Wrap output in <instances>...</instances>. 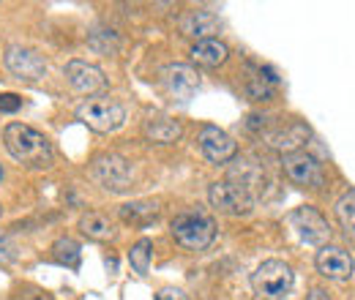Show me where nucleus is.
<instances>
[{"label":"nucleus","mask_w":355,"mask_h":300,"mask_svg":"<svg viewBox=\"0 0 355 300\" xmlns=\"http://www.w3.org/2000/svg\"><path fill=\"white\" fill-rule=\"evenodd\" d=\"M0 180H3V167H0Z\"/></svg>","instance_id":"26"},{"label":"nucleus","mask_w":355,"mask_h":300,"mask_svg":"<svg viewBox=\"0 0 355 300\" xmlns=\"http://www.w3.org/2000/svg\"><path fill=\"white\" fill-rule=\"evenodd\" d=\"M282 164H284V172H287V177L293 183H298L304 188H320L322 186V167H320V161L314 156H309L306 150H298V153L284 156Z\"/></svg>","instance_id":"12"},{"label":"nucleus","mask_w":355,"mask_h":300,"mask_svg":"<svg viewBox=\"0 0 355 300\" xmlns=\"http://www.w3.org/2000/svg\"><path fill=\"white\" fill-rule=\"evenodd\" d=\"M197 145H200L202 156L208 161H214V164H224L238 153L235 139L219 126H202L200 134H197Z\"/></svg>","instance_id":"10"},{"label":"nucleus","mask_w":355,"mask_h":300,"mask_svg":"<svg viewBox=\"0 0 355 300\" xmlns=\"http://www.w3.org/2000/svg\"><path fill=\"white\" fill-rule=\"evenodd\" d=\"M156 300H189V298H186V292H183V290H175V287H164V290H159Z\"/></svg>","instance_id":"24"},{"label":"nucleus","mask_w":355,"mask_h":300,"mask_svg":"<svg viewBox=\"0 0 355 300\" xmlns=\"http://www.w3.org/2000/svg\"><path fill=\"white\" fill-rule=\"evenodd\" d=\"M93 177L110 191H126L132 186V164L118 153H104L93 161Z\"/></svg>","instance_id":"8"},{"label":"nucleus","mask_w":355,"mask_h":300,"mask_svg":"<svg viewBox=\"0 0 355 300\" xmlns=\"http://www.w3.org/2000/svg\"><path fill=\"white\" fill-rule=\"evenodd\" d=\"M3 142H6V150L19 161V164H28V167H36V170H46L52 167V145L42 131L31 129L25 123H8L3 131Z\"/></svg>","instance_id":"1"},{"label":"nucleus","mask_w":355,"mask_h":300,"mask_svg":"<svg viewBox=\"0 0 355 300\" xmlns=\"http://www.w3.org/2000/svg\"><path fill=\"white\" fill-rule=\"evenodd\" d=\"M306 300H331V298H328V295H325L322 290H314V292H311V295Z\"/></svg>","instance_id":"25"},{"label":"nucleus","mask_w":355,"mask_h":300,"mask_svg":"<svg viewBox=\"0 0 355 300\" xmlns=\"http://www.w3.org/2000/svg\"><path fill=\"white\" fill-rule=\"evenodd\" d=\"M309 136H311V131L304 121H290V123H282V126H276L273 131H268L266 139L273 150L290 156V153H298V150L306 145Z\"/></svg>","instance_id":"14"},{"label":"nucleus","mask_w":355,"mask_h":300,"mask_svg":"<svg viewBox=\"0 0 355 300\" xmlns=\"http://www.w3.org/2000/svg\"><path fill=\"white\" fill-rule=\"evenodd\" d=\"M208 200H211V205H214L219 213H227V215H249L252 208H254V197H252L243 186H238V183H232V180H219V183H214V186L208 188Z\"/></svg>","instance_id":"5"},{"label":"nucleus","mask_w":355,"mask_h":300,"mask_svg":"<svg viewBox=\"0 0 355 300\" xmlns=\"http://www.w3.org/2000/svg\"><path fill=\"white\" fill-rule=\"evenodd\" d=\"M22 107V98L14 93H3L0 96V112H17Z\"/></svg>","instance_id":"23"},{"label":"nucleus","mask_w":355,"mask_h":300,"mask_svg":"<svg viewBox=\"0 0 355 300\" xmlns=\"http://www.w3.org/2000/svg\"><path fill=\"white\" fill-rule=\"evenodd\" d=\"M156 213V205H148V202H137V205H123L121 208V215L126 221H137L139 215H153Z\"/></svg>","instance_id":"22"},{"label":"nucleus","mask_w":355,"mask_h":300,"mask_svg":"<svg viewBox=\"0 0 355 300\" xmlns=\"http://www.w3.org/2000/svg\"><path fill=\"white\" fill-rule=\"evenodd\" d=\"M52 254H55V259H58L60 265L77 267V265H80V243L71 240V238H60V240H55Z\"/></svg>","instance_id":"20"},{"label":"nucleus","mask_w":355,"mask_h":300,"mask_svg":"<svg viewBox=\"0 0 355 300\" xmlns=\"http://www.w3.org/2000/svg\"><path fill=\"white\" fill-rule=\"evenodd\" d=\"M66 80L83 96H104L107 90V77L98 66H93L88 60H71L66 66Z\"/></svg>","instance_id":"9"},{"label":"nucleus","mask_w":355,"mask_h":300,"mask_svg":"<svg viewBox=\"0 0 355 300\" xmlns=\"http://www.w3.org/2000/svg\"><path fill=\"white\" fill-rule=\"evenodd\" d=\"M145 136L150 142H159V145H170L180 136V123L173 118H164V115H156V118H148L145 121Z\"/></svg>","instance_id":"17"},{"label":"nucleus","mask_w":355,"mask_h":300,"mask_svg":"<svg viewBox=\"0 0 355 300\" xmlns=\"http://www.w3.org/2000/svg\"><path fill=\"white\" fill-rule=\"evenodd\" d=\"M77 121H83L88 129L98 131V134H112L126 123V109L121 101H115L104 93V96H93L77 107Z\"/></svg>","instance_id":"4"},{"label":"nucleus","mask_w":355,"mask_h":300,"mask_svg":"<svg viewBox=\"0 0 355 300\" xmlns=\"http://www.w3.org/2000/svg\"><path fill=\"white\" fill-rule=\"evenodd\" d=\"M191 58L200 63V66H208V69H216L227 63L230 58V46L219 39H202V42H194L191 46Z\"/></svg>","instance_id":"16"},{"label":"nucleus","mask_w":355,"mask_h":300,"mask_svg":"<svg viewBox=\"0 0 355 300\" xmlns=\"http://www.w3.org/2000/svg\"><path fill=\"white\" fill-rule=\"evenodd\" d=\"M295 273L282 259H266L252 273V290L263 300H284L293 292Z\"/></svg>","instance_id":"3"},{"label":"nucleus","mask_w":355,"mask_h":300,"mask_svg":"<svg viewBox=\"0 0 355 300\" xmlns=\"http://www.w3.org/2000/svg\"><path fill=\"white\" fill-rule=\"evenodd\" d=\"M290 227L295 229V235L306 243V246H328V238H331V227L325 221V215L320 213L317 208L311 205H301L290 213Z\"/></svg>","instance_id":"6"},{"label":"nucleus","mask_w":355,"mask_h":300,"mask_svg":"<svg viewBox=\"0 0 355 300\" xmlns=\"http://www.w3.org/2000/svg\"><path fill=\"white\" fill-rule=\"evenodd\" d=\"M80 229H83L88 238H93V240H110V238L115 235L110 218L101 213H85L80 218Z\"/></svg>","instance_id":"18"},{"label":"nucleus","mask_w":355,"mask_h":300,"mask_svg":"<svg viewBox=\"0 0 355 300\" xmlns=\"http://www.w3.org/2000/svg\"><path fill=\"white\" fill-rule=\"evenodd\" d=\"M222 28V19L211 11H189L183 19H180V30L197 42L202 39H214V33H219Z\"/></svg>","instance_id":"15"},{"label":"nucleus","mask_w":355,"mask_h":300,"mask_svg":"<svg viewBox=\"0 0 355 300\" xmlns=\"http://www.w3.org/2000/svg\"><path fill=\"white\" fill-rule=\"evenodd\" d=\"M336 218L347 229V235L355 238V188H350L347 194H342V200L336 202Z\"/></svg>","instance_id":"21"},{"label":"nucleus","mask_w":355,"mask_h":300,"mask_svg":"<svg viewBox=\"0 0 355 300\" xmlns=\"http://www.w3.org/2000/svg\"><path fill=\"white\" fill-rule=\"evenodd\" d=\"M150 257H153V243L148 238L137 240L132 246V252H129V262H132V267L139 276H145L150 270Z\"/></svg>","instance_id":"19"},{"label":"nucleus","mask_w":355,"mask_h":300,"mask_svg":"<svg viewBox=\"0 0 355 300\" xmlns=\"http://www.w3.org/2000/svg\"><path fill=\"white\" fill-rule=\"evenodd\" d=\"M162 82L167 87V93L178 98V101H191V96L197 93V87H200V77H197V71L191 69V66H186V63H173V66H167L164 71H162Z\"/></svg>","instance_id":"13"},{"label":"nucleus","mask_w":355,"mask_h":300,"mask_svg":"<svg viewBox=\"0 0 355 300\" xmlns=\"http://www.w3.org/2000/svg\"><path fill=\"white\" fill-rule=\"evenodd\" d=\"M314 265H317L320 276H325L331 281H347L355 270V262L350 257V252H345L342 246H331V243L317 252Z\"/></svg>","instance_id":"11"},{"label":"nucleus","mask_w":355,"mask_h":300,"mask_svg":"<svg viewBox=\"0 0 355 300\" xmlns=\"http://www.w3.org/2000/svg\"><path fill=\"white\" fill-rule=\"evenodd\" d=\"M170 229H173V238L183 249H189V252H205L216 240V221H214V215H208L200 208L178 213L173 218V224H170Z\"/></svg>","instance_id":"2"},{"label":"nucleus","mask_w":355,"mask_h":300,"mask_svg":"<svg viewBox=\"0 0 355 300\" xmlns=\"http://www.w3.org/2000/svg\"><path fill=\"white\" fill-rule=\"evenodd\" d=\"M3 60H6V69H8L14 77L25 80V82L42 80L46 71L44 58H42L36 49L22 46V44H11V46L6 49V55H3Z\"/></svg>","instance_id":"7"}]
</instances>
